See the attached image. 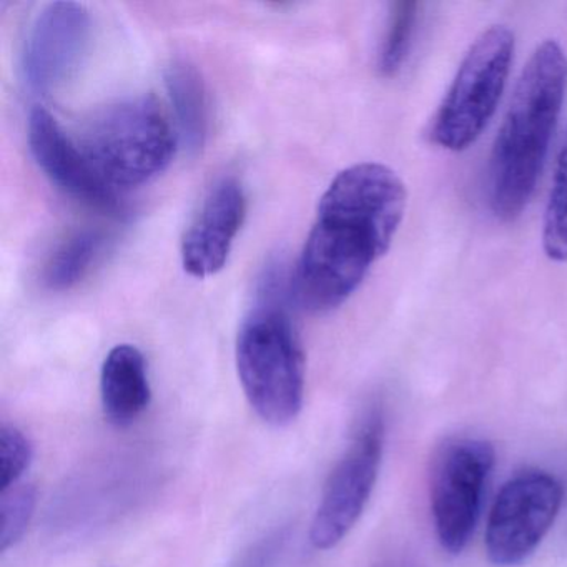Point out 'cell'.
<instances>
[{
    "mask_svg": "<svg viewBox=\"0 0 567 567\" xmlns=\"http://www.w3.org/2000/svg\"><path fill=\"white\" fill-rule=\"evenodd\" d=\"M406 208V188L386 165L344 168L318 204L293 277L297 300L313 313L337 310L390 250Z\"/></svg>",
    "mask_w": 567,
    "mask_h": 567,
    "instance_id": "1",
    "label": "cell"
},
{
    "mask_svg": "<svg viewBox=\"0 0 567 567\" xmlns=\"http://www.w3.org/2000/svg\"><path fill=\"white\" fill-rule=\"evenodd\" d=\"M567 87V58L556 41L543 42L524 68L489 164V204L511 221L529 204L556 131Z\"/></svg>",
    "mask_w": 567,
    "mask_h": 567,
    "instance_id": "2",
    "label": "cell"
},
{
    "mask_svg": "<svg viewBox=\"0 0 567 567\" xmlns=\"http://www.w3.org/2000/svg\"><path fill=\"white\" fill-rule=\"evenodd\" d=\"M265 287L237 338V370L255 413L274 426L293 423L303 408L305 357L290 315Z\"/></svg>",
    "mask_w": 567,
    "mask_h": 567,
    "instance_id": "3",
    "label": "cell"
},
{
    "mask_svg": "<svg viewBox=\"0 0 567 567\" xmlns=\"http://www.w3.org/2000/svg\"><path fill=\"white\" fill-rule=\"evenodd\" d=\"M79 147L115 190L138 187L167 171L178 134L154 95L122 99L82 125Z\"/></svg>",
    "mask_w": 567,
    "mask_h": 567,
    "instance_id": "4",
    "label": "cell"
},
{
    "mask_svg": "<svg viewBox=\"0 0 567 567\" xmlns=\"http://www.w3.org/2000/svg\"><path fill=\"white\" fill-rule=\"evenodd\" d=\"M513 55L514 35L506 25L486 29L471 44L431 124L434 144L463 152L481 137L506 87Z\"/></svg>",
    "mask_w": 567,
    "mask_h": 567,
    "instance_id": "5",
    "label": "cell"
},
{
    "mask_svg": "<svg viewBox=\"0 0 567 567\" xmlns=\"http://www.w3.org/2000/svg\"><path fill=\"white\" fill-rule=\"evenodd\" d=\"M496 453L480 437H451L434 454L431 513L441 547L460 556L476 529Z\"/></svg>",
    "mask_w": 567,
    "mask_h": 567,
    "instance_id": "6",
    "label": "cell"
},
{
    "mask_svg": "<svg viewBox=\"0 0 567 567\" xmlns=\"http://www.w3.org/2000/svg\"><path fill=\"white\" fill-rule=\"evenodd\" d=\"M564 487L554 474L524 470L503 484L486 526L487 559L499 567L524 563L543 543L563 507Z\"/></svg>",
    "mask_w": 567,
    "mask_h": 567,
    "instance_id": "7",
    "label": "cell"
},
{
    "mask_svg": "<svg viewBox=\"0 0 567 567\" xmlns=\"http://www.w3.org/2000/svg\"><path fill=\"white\" fill-rule=\"evenodd\" d=\"M383 446V413L373 408L324 484L310 529L315 549H333L353 529L377 484Z\"/></svg>",
    "mask_w": 567,
    "mask_h": 567,
    "instance_id": "8",
    "label": "cell"
},
{
    "mask_svg": "<svg viewBox=\"0 0 567 567\" xmlns=\"http://www.w3.org/2000/svg\"><path fill=\"white\" fill-rule=\"evenodd\" d=\"M91 38V12L84 4L45 6L32 24L22 54V71L29 87L41 94L64 87L84 64Z\"/></svg>",
    "mask_w": 567,
    "mask_h": 567,
    "instance_id": "9",
    "label": "cell"
},
{
    "mask_svg": "<svg viewBox=\"0 0 567 567\" xmlns=\"http://www.w3.org/2000/svg\"><path fill=\"white\" fill-rule=\"evenodd\" d=\"M29 145L32 157L52 184L65 194L111 217H125L127 205L85 157L78 141L44 107L29 117Z\"/></svg>",
    "mask_w": 567,
    "mask_h": 567,
    "instance_id": "10",
    "label": "cell"
},
{
    "mask_svg": "<svg viewBox=\"0 0 567 567\" xmlns=\"http://www.w3.org/2000/svg\"><path fill=\"white\" fill-rule=\"evenodd\" d=\"M247 217V197L237 178L215 184L182 238L181 257L190 277H214L224 270Z\"/></svg>",
    "mask_w": 567,
    "mask_h": 567,
    "instance_id": "11",
    "label": "cell"
},
{
    "mask_svg": "<svg viewBox=\"0 0 567 567\" xmlns=\"http://www.w3.org/2000/svg\"><path fill=\"white\" fill-rule=\"evenodd\" d=\"M101 398L105 417L118 427L134 424L152 400L144 354L134 344L109 351L101 371Z\"/></svg>",
    "mask_w": 567,
    "mask_h": 567,
    "instance_id": "12",
    "label": "cell"
},
{
    "mask_svg": "<svg viewBox=\"0 0 567 567\" xmlns=\"http://www.w3.org/2000/svg\"><path fill=\"white\" fill-rule=\"evenodd\" d=\"M165 84L182 141L188 151H202L210 125L204 78L190 62L174 61L165 71Z\"/></svg>",
    "mask_w": 567,
    "mask_h": 567,
    "instance_id": "13",
    "label": "cell"
},
{
    "mask_svg": "<svg viewBox=\"0 0 567 567\" xmlns=\"http://www.w3.org/2000/svg\"><path fill=\"white\" fill-rule=\"evenodd\" d=\"M104 244L105 235L101 230L84 228L72 234L49 258L44 270L45 287L54 291L71 290L91 271Z\"/></svg>",
    "mask_w": 567,
    "mask_h": 567,
    "instance_id": "14",
    "label": "cell"
},
{
    "mask_svg": "<svg viewBox=\"0 0 567 567\" xmlns=\"http://www.w3.org/2000/svg\"><path fill=\"white\" fill-rule=\"evenodd\" d=\"M417 12L420 4L416 2H396L391 6L386 32L378 54V71L383 78H394L403 69L413 45Z\"/></svg>",
    "mask_w": 567,
    "mask_h": 567,
    "instance_id": "15",
    "label": "cell"
},
{
    "mask_svg": "<svg viewBox=\"0 0 567 567\" xmlns=\"http://www.w3.org/2000/svg\"><path fill=\"white\" fill-rule=\"evenodd\" d=\"M543 245L550 260L559 264L567 261V132L557 157L544 215Z\"/></svg>",
    "mask_w": 567,
    "mask_h": 567,
    "instance_id": "16",
    "label": "cell"
},
{
    "mask_svg": "<svg viewBox=\"0 0 567 567\" xmlns=\"http://www.w3.org/2000/svg\"><path fill=\"white\" fill-rule=\"evenodd\" d=\"M35 509V489L16 484L0 496V550L6 553L24 537Z\"/></svg>",
    "mask_w": 567,
    "mask_h": 567,
    "instance_id": "17",
    "label": "cell"
},
{
    "mask_svg": "<svg viewBox=\"0 0 567 567\" xmlns=\"http://www.w3.org/2000/svg\"><path fill=\"white\" fill-rule=\"evenodd\" d=\"M34 460V446L24 431L12 424L0 427V474L2 491L21 483Z\"/></svg>",
    "mask_w": 567,
    "mask_h": 567,
    "instance_id": "18",
    "label": "cell"
}]
</instances>
